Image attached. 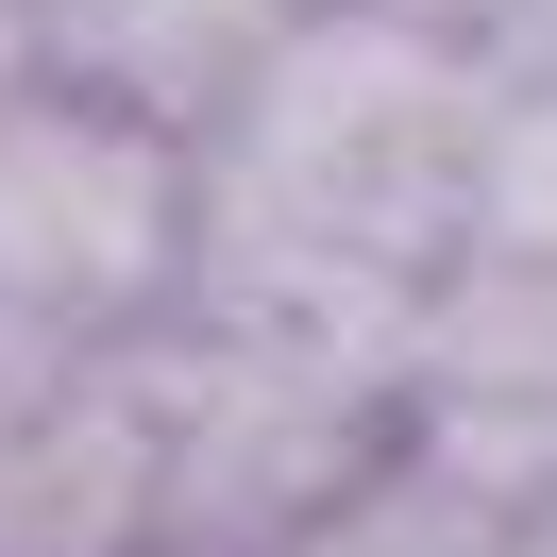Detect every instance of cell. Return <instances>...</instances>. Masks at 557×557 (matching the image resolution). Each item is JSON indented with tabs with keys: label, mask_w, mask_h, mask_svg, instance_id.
<instances>
[{
	"label": "cell",
	"mask_w": 557,
	"mask_h": 557,
	"mask_svg": "<svg viewBox=\"0 0 557 557\" xmlns=\"http://www.w3.org/2000/svg\"><path fill=\"white\" fill-rule=\"evenodd\" d=\"M372 17H422V35H507V17H541V0H372Z\"/></svg>",
	"instance_id": "5"
},
{
	"label": "cell",
	"mask_w": 557,
	"mask_h": 557,
	"mask_svg": "<svg viewBox=\"0 0 557 557\" xmlns=\"http://www.w3.org/2000/svg\"><path fill=\"white\" fill-rule=\"evenodd\" d=\"M490 119L507 69L473 35H422L372 0H321L253 51V85L203 119V305L186 321H271L406 372L440 271L473 253Z\"/></svg>",
	"instance_id": "1"
},
{
	"label": "cell",
	"mask_w": 557,
	"mask_h": 557,
	"mask_svg": "<svg viewBox=\"0 0 557 557\" xmlns=\"http://www.w3.org/2000/svg\"><path fill=\"white\" fill-rule=\"evenodd\" d=\"M507 69H541V85H557V0H541V17L507 35Z\"/></svg>",
	"instance_id": "6"
},
{
	"label": "cell",
	"mask_w": 557,
	"mask_h": 557,
	"mask_svg": "<svg viewBox=\"0 0 557 557\" xmlns=\"http://www.w3.org/2000/svg\"><path fill=\"white\" fill-rule=\"evenodd\" d=\"M406 456L490 507H557V253H456L406 338Z\"/></svg>",
	"instance_id": "3"
},
{
	"label": "cell",
	"mask_w": 557,
	"mask_h": 557,
	"mask_svg": "<svg viewBox=\"0 0 557 557\" xmlns=\"http://www.w3.org/2000/svg\"><path fill=\"white\" fill-rule=\"evenodd\" d=\"M152 305H203V136L102 85H0V321L102 338Z\"/></svg>",
	"instance_id": "2"
},
{
	"label": "cell",
	"mask_w": 557,
	"mask_h": 557,
	"mask_svg": "<svg viewBox=\"0 0 557 557\" xmlns=\"http://www.w3.org/2000/svg\"><path fill=\"white\" fill-rule=\"evenodd\" d=\"M0 17H51V0H0Z\"/></svg>",
	"instance_id": "7"
},
{
	"label": "cell",
	"mask_w": 557,
	"mask_h": 557,
	"mask_svg": "<svg viewBox=\"0 0 557 557\" xmlns=\"http://www.w3.org/2000/svg\"><path fill=\"white\" fill-rule=\"evenodd\" d=\"M490 253H557V85L507 69V119H490V186H473Z\"/></svg>",
	"instance_id": "4"
}]
</instances>
